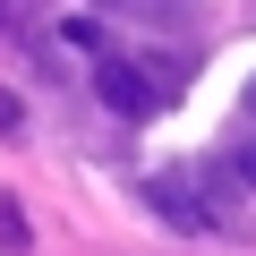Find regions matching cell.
I'll use <instances>...</instances> for the list:
<instances>
[{"label":"cell","instance_id":"obj_1","mask_svg":"<svg viewBox=\"0 0 256 256\" xmlns=\"http://www.w3.org/2000/svg\"><path fill=\"white\" fill-rule=\"evenodd\" d=\"M94 94H102L120 120H154V102H162L154 77H146L137 60H120V52H94Z\"/></svg>","mask_w":256,"mask_h":256},{"label":"cell","instance_id":"obj_2","mask_svg":"<svg viewBox=\"0 0 256 256\" xmlns=\"http://www.w3.org/2000/svg\"><path fill=\"white\" fill-rule=\"evenodd\" d=\"M146 196H154V214H162V222H180V230H205V222H214V205L196 196V171H154V180H146Z\"/></svg>","mask_w":256,"mask_h":256},{"label":"cell","instance_id":"obj_3","mask_svg":"<svg viewBox=\"0 0 256 256\" xmlns=\"http://www.w3.org/2000/svg\"><path fill=\"white\" fill-rule=\"evenodd\" d=\"M214 162H222V171H230L239 188H256V137H239V146H222Z\"/></svg>","mask_w":256,"mask_h":256},{"label":"cell","instance_id":"obj_4","mask_svg":"<svg viewBox=\"0 0 256 256\" xmlns=\"http://www.w3.org/2000/svg\"><path fill=\"white\" fill-rule=\"evenodd\" d=\"M26 239H34V230H26V214H18V196H0V248H9V256H18Z\"/></svg>","mask_w":256,"mask_h":256},{"label":"cell","instance_id":"obj_5","mask_svg":"<svg viewBox=\"0 0 256 256\" xmlns=\"http://www.w3.org/2000/svg\"><path fill=\"white\" fill-rule=\"evenodd\" d=\"M60 43H68V52H102V26H94V18H68Z\"/></svg>","mask_w":256,"mask_h":256},{"label":"cell","instance_id":"obj_6","mask_svg":"<svg viewBox=\"0 0 256 256\" xmlns=\"http://www.w3.org/2000/svg\"><path fill=\"white\" fill-rule=\"evenodd\" d=\"M0 137H26V102H18L9 86H0Z\"/></svg>","mask_w":256,"mask_h":256}]
</instances>
